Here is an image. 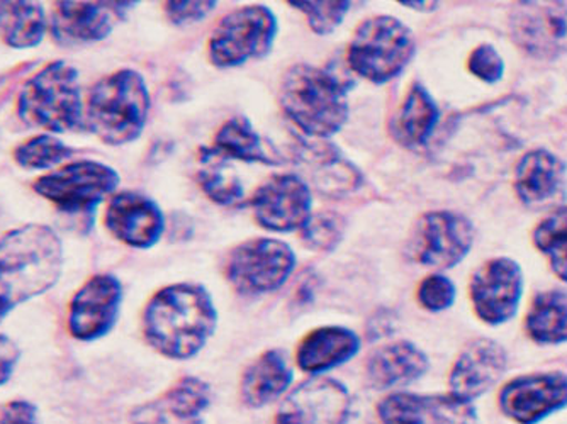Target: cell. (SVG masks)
Returning <instances> with one entry per match:
<instances>
[{"instance_id": "obj_1", "label": "cell", "mask_w": 567, "mask_h": 424, "mask_svg": "<svg viewBox=\"0 0 567 424\" xmlns=\"http://www.w3.org/2000/svg\"><path fill=\"white\" fill-rule=\"evenodd\" d=\"M218 327V309L206 287L172 283L152 296L142 316L146 343L165 359H194Z\"/></svg>"}, {"instance_id": "obj_2", "label": "cell", "mask_w": 567, "mask_h": 424, "mask_svg": "<svg viewBox=\"0 0 567 424\" xmlns=\"http://www.w3.org/2000/svg\"><path fill=\"white\" fill-rule=\"evenodd\" d=\"M63 245L53 229L25 225L0 238V323L22 302L44 294L62 276Z\"/></svg>"}, {"instance_id": "obj_3", "label": "cell", "mask_w": 567, "mask_h": 424, "mask_svg": "<svg viewBox=\"0 0 567 424\" xmlns=\"http://www.w3.org/2000/svg\"><path fill=\"white\" fill-rule=\"evenodd\" d=\"M350 82L320 66H291L284 73L279 104L284 116L313 138L337 135L349 121Z\"/></svg>"}, {"instance_id": "obj_4", "label": "cell", "mask_w": 567, "mask_h": 424, "mask_svg": "<svg viewBox=\"0 0 567 424\" xmlns=\"http://www.w3.org/2000/svg\"><path fill=\"white\" fill-rule=\"evenodd\" d=\"M150 104L148 85L142 73L116 70L92 85L85 101V126L106 145H127L145 130Z\"/></svg>"}, {"instance_id": "obj_5", "label": "cell", "mask_w": 567, "mask_h": 424, "mask_svg": "<svg viewBox=\"0 0 567 424\" xmlns=\"http://www.w3.org/2000/svg\"><path fill=\"white\" fill-rule=\"evenodd\" d=\"M22 123L48 133H66L85 126L79 72L63 60L48 63L19 92Z\"/></svg>"}, {"instance_id": "obj_6", "label": "cell", "mask_w": 567, "mask_h": 424, "mask_svg": "<svg viewBox=\"0 0 567 424\" xmlns=\"http://www.w3.org/2000/svg\"><path fill=\"white\" fill-rule=\"evenodd\" d=\"M415 53V37L404 22L393 15H372L353 33L347 63L357 75L382 85L398 79Z\"/></svg>"}, {"instance_id": "obj_7", "label": "cell", "mask_w": 567, "mask_h": 424, "mask_svg": "<svg viewBox=\"0 0 567 424\" xmlns=\"http://www.w3.org/2000/svg\"><path fill=\"white\" fill-rule=\"evenodd\" d=\"M279 22L270 9L247 6L219 19L208 41V56L218 69H235L269 55Z\"/></svg>"}, {"instance_id": "obj_8", "label": "cell", "mask_w": 567, "mask_h": 424, "mask_svg": "<svg viewBox=\"0 0 567 424\" xmlns=\"http://www.w3.org/2000/svg\"><path fill=\"white\" fill-rule=\"evenodd\" d=\"M120 175L110 165L82 161L63 165L51 174L38 177L33 189L69 215L91 213L106 197L116 194Z\"/></svg>"}, {"instance_id": "obj_9", "label": "cell", "mask_w": 567, "mask_h": 424, "mask_svg": "<svg viewBox=\"0 0 567 424\" xmlns=\"http://www.w3.org/2000/svg\"><path fill=\"white\" fill-rule=\"evenodd\" d=\"M296 269L295 250L272 238H254L229 251L225 276L245 296H264L279 290Z\"/></svg>"}, {"instance_id": "obj_10", "label": "cell", "mask_w": 567, "mask_h": 424, "mask_svg": "<svg viewBox=\"0 0 567 424\" xmlns=\"http://www.w3.org/2000/svg\"><path fill=\"white\" fill-rule=\"evenodd\" d=\"M474 226L452 210H432L411 229L408 254L416 263L435 270L454 269L473 250Z\"/></svg>"}, {"instance_id": "obj_11", "label": "cell", "mask_w": 567, "mask_h": 424, "mask_svg": "<svg viewBox=\"0 0 567 424\" xmlns=\"http://www.w3.org/2000/svg\"><path fill=\"white\" fill-rule=\"evenodd\" d=\"M508 28L513 43L534 59L554 60L567 53V2H517Z\"/></svg>"}, {"instance_id": "obj_12", "label": "cell", "mask_w": 567, "mask_h": 424, "mask_svg": "<svg viewBox=\"0 0 567 424\" xmlns=\"http://www.w3.org/2000/svg\"><path fill=\"white\" fill-rule=\"evenodd\" d=\"M474 312L483 323L502 327L517 314L524 296V272L508 257L484 261L470 283Z\"/></svg>"}, {"instance_id": "obj_13", "label": "cell", "mask_w": 567, "mask_h": 424, "mask_svg": "<svg viewBox=\"0 0 567 424\" xmlns=\"http://www.w3.org/2000/svg\"><path fill=\"white\" fill-rule=\"evenodd\" d=\"M498 407L515 424H538L567 407V375L535 372L503 384Z\"/></svg>"}, {"instance_id": "obj_14", "label": "cell", "mask_w": 567, "mask_h": 424, "mask_svg": "<svg viewBox=\"0 0 567 424\" xmlns=\"http://www.w3.org/2000/svg\"><path fill=\"white\" fill-rule=\"evenodd\" d=\"M257 225L267 231L291 232L313 215V196L299 175L279 174L267 178L250 199Z\"/></svg>"}, {"instance_id": "obj_15", "label": "cell", "mask_w": 567, "mask_h": 424, "mask_svg": "<svg viewBox=\"0 0 567 424\" xmlns=\"http://www.w3.org/2000/svg\"><path fill=\"white\" fill-rule=\"evenodd\" d=\"M123 286L110 273L85 280L70 299L66 327L79 341H95L111 333L120 318Z\"/></svg>"}, {"instance_id": "obj_16", "label": "cell", "mask_w": 567, "mask_h": 424, "mask_svg": "<svg viewBox=\"0 0 567 424\" xmlns=\"http://www.w3.org/2000/svg\"><path fill=\"white\" fill-rule=\"evenodd\" d=\"M352 395L342 382L313 378L292 389L272 424H347Z\"/></svg>"}, {"instance_id": "obj_17", "label": "cell", "mask_w": 567, "mask_h": 424, "mask_svg": "<svg viewBox=\"0 0 567 424\" xmlns=\"http://www.w3.org/2000/svg\"><path fill=\"white\" fill-rule=\"evenodd\" d=\"M508 370V352L498 341L476 338L461 350L449 372V392L466 403L492 391Z\"/></svg>"}, {"instance_id": "obj_18", "label": "cell", "mask_w": 567, "mask_h": 424, "mask_svg": "<svg viewBox=\"0 0 567 424\" xmlns=\"http://www.w3.org/2000/svg\"><path fill=\"white\" fill-rule=\"evenodd\" d=\"M381 424H480L473 403L449 394L393 392L378 404Z\"/></svg>"}, {"instance_id": "obj_19", "label": "cell", "mask_w": 567, "mask_h": 424, "mask_svg": "<svg viewBox=\"0 0 567 424\" xmlns=\"http://www.w3.org/2000/svg\"><path fill=\"white\" fill-rule=\"evenodd\" d=\"M104 223L116 240L140 250L155 247L165 231V216L161 206L132 190L111 196Z\"/></svg>"}, {"instance_id": "obj_20", "label": "cell", "mask_w": 567, "mask_h": 424, "mask_svg": "<svg viewBox=\"0 0 567 424\" xmlns=\"http://www.w3.org/2000/svg\"><path fill=\"white\" fill-rule=\"evenodd\" d=\"M133 6L130 2H56L50 18L51 37L63 46L106 40L121 12Z\"/></svg>"}, {"instance_id": "obj_21", "label": "cell", "mask_w": 567, "mask_h": 424, "mask_svg": "<svg viewBox=\"0 0 567 424\" xmlns=\"http://www.w3.org/2000/svg\"><path fill=\"white\" fill-rule=\"evenodd\" d=\"M213 403L212 385L203 379H178L155 400L133 410L132 424H204Z\"/></svg>"}, {"instance_id": "obj_22", "label": "cell", "mask_w": 567, "mask_h": 424, "mask_svg": "<svg viewBox=\"0 0 567 424\" xmlns=\"http://www.w3.org/2000/svg\"><path fill=\"white\" fill-rule=\"evenodd\" d=\"M515 193L530 209L559 206L567 194L566 164L549 149L525 153L515 168Z\"/></svg>"}, {"instance_id": "obj_23", "label": "cell", "mask_w": 567, "mask_h": 424, "mask_svg": "<svg viewBox=\"0 0 567 424\" xmlns=\"http://www.w3.org/2000/svg\"><path fill=\"white\" fill-rule=\"evenodd\" d=\"M362 341L346 327H321L309 331L296 349V365L306 374L320 378L339 369L360 352Z\"/></svg>"}, {"instance_id": "obj_24", "label": "cell", "mask_w": 567, "mask_h": 424, "mask_svg": "<svg viewBox=\"0 0 567 424\" xmlns=\"http://www.w3.org/2000/svg\"><path fill=\"white\" fill-rule=\"evenodd\" d=\"M295 382V369L288 353L282 350H267L260 353L240 379V397L245 406L262 410L282 397Z\"/></svg>"}, {"instance_id": "obj_25", "label": "cell", "mask_w": 567, "mask_h": 424, "mask_svg": "<svg viewBox=\"0 0 567 424\" xmlns=\"http://www.w3.org/2000/svg\"><path fill=\"white\" fill-rule=\"evenodd\" d=\"M429 369V356L411 341L384 344L372 352L365 362L369 384L381 391L413 384L420 381Z\"/></svg>"}, {"instance_id": "obj_26", "label": "cell", "mask_w": 567, "mask_h": 424, "mask_svg": "<svg viewBox=\"0 0 567 424\" xmlns=\"http://www.w3.org/2000/svg\"><path fill=\"white\" fill-rule=\"evenodd\" d=\"M441 120V110L422 84H413L404 95L391 124L394 139L406 148H423Z\"/></svg>"}, {"instance_id": "obj_27", "label": "cell", "mask_w": 567, "mask_h": 424, "mask_svg": "<svg viewBox=\"0 0 567 424\" xmlns=\"http://www.w3.org/2000/svg\"><path fill=\"white\" fill-rule=\"evenodd\" d=\"M525 333L537 344L567 343V290L535 296L525 316Z\"/></svg>"}, {"instance_id": "obj_28", "label": "cell", "mask_w": 567, "mask_h": 424, "mask_svg": "<svg viewBox=\"0 0 567 424\" xmlns=\"http://www.w3.org/2000/svg\"><path fill=\"white\" fill-rule=\"evenodd\" d=\"M197 164L200 189L213 203L225 207L240 206L244 203V185L226 156L216 152L213 146H203Z\"/></svg>"}, {"instance_id": "obj_29", "label": "cell", "mask_w": 567, "mask_h": 424, "mask_svg": "<svg viewBox=\"0 0 567 424\" xmlns=\"http://www.w3.org/2000/svg\"><path fill=\"white\" fill-rule=\"evenodd\" d=\"M48 21L37 2H0V40L16 50L38 46L47 34Z\"/></svg>"}, {"instance_id": "obj_30", "label": "cell", "mask_w": 567, "mask_h": 424, "mask_svg": "<svg viewBox=\"0 0 567 424\" xmlns=\"http://www.w3.org/2000/svg\"><path fill=\"white\" fill-rule=\"evenodd\" d=\"M213 148L226 156L228 161L244 162V164H276L264 148L259 133L254 130L247 117L238 116L226 121L216 133Z\"/></svg>"}, {"instance_id": "obj_31", "label": "cell", "mask_w": 567, "mask_h": 424, "mask_svg": "<svg viewBox=\"0 0 567 424\" xmlns=\"http://www.w3.org/2000/svg\"><path fill=\"white\" fill-rule=\"evenodd\" d=\"M534 245L547 258L553 272L567 282V206L557 207L535 226Z\"/></svg>"}, {"instance_id": "obj_32", "label": "cell", "mask_w": 567, "mask_h": 424, "mask_svg": "<svg viewBox=\"0 0 567 424\" xmlns=\"http://www.w3.org/2000/svg\"><path fill=\"white\" fill-rule=\"evenodd\" d=\"M73 149L53 135H38L16 146L14 161L25 170H47L69 161Z\"/></svg>"}, {"instance_id": "obj_33", "label": "cell", "mask_w": 567, "mask_h": 424, "mask_svg": "<svg viewBox=\"0 0 567 424\" xmlns=\"http://www.w3.org/2000/svg\"><path fill=\"white\" fill-rule=\"evenodd\" d=\"M346 235V219L333 210H321L309 216L301 228V240L309 250L331 251L339 247Z\"/></svg>"}, {"instance_id": "obj_34", "label": "cell", "mask_w": 567, "mask_h": 424, "mask_svg": "<svg viewBox=\"0 0 567 424\" xmlns=\"http://www.w3.org/2000/svg\"><path fill=\"white\" fill-rule=\"evenodd\" d=\"M292 8L305 14L309 28L320 37H328L339 30L346 15L349 14L350 2H291Z\"/></svg>"}, {"instance_id": "obj_35", "label": "cell", "mask_w": 567, "mask_h": 424, "mask_svg": "<svg viewBox=\"0 0 567 424\" xmlns=\"http://www.w3.org/2000/svg\"><path fill=\"white\" fill-rule=\"evenodd\" d=\"M455 290L454 282L442 273H432L420 282L416 290L419 304L429 312L447 311L454 306Z\"/></svg>"}, {"instance_id": "obj_36", "label": "cell", "mask_w": 567, "mask_h": 424, "mask_svg": "<svg viewBox=\"0 0 567 424\" xmlns=\"http://www.w3.org/2000/svg\"><path fill=\"white\" fill-rule=\"evenodd\" d=\"M467 69L476 79L486 84H496L505 73V62L492 44H480L467 60Z\"/></svg>"}, {"instance_id": "obj_37", "label": "cell", "mask_w": 567, "mask_h": 424, "mask_svg": "<svg viewBox=\"0 0 567 424\" xmlns=\"http://www.w3.org/2000/svg\"><path fill=\"white\" fill-rule=\"evenodd\" d=\"M216 2L200 0V2H167L165 4V14L171 19L172 24L187 25L194 22L203 21L208 18L216 9Z\"/></svg>"}, {"instance_id": "obj_38", "label": "cell", "mask_w": 567, "mask_h": 424, "mask_svg": "<svg viewBox=\"0 0 567 424\" xmlns=\"http://www.w3.org/2000/svg\"><path fill=\"white\" fill-rule=\"evenodd\" d=\"M0 424H40L37 406L24 400L9 401L0 406Z\"/></svg>"}, {"instance_id": "obj_39", "label": "cell", "mask_w": 567, "mask_h": 424, "mask_svg": "<svg viewBox=\"0 0 567 424\" xmlns=\"http://www.w3.org/2000/svg\"><path fill=\"white\" fill-rule=\"evenodd\" d=\"M19 359H21V350L16 341L6 334H0V387L11 381Z\"/></svg>"}, {"instance_id": "obj_40", "label": "cell", "mask_w": 567, "mask_h": 424, "mask_svg": "<svg viewBox=\"0 0 567 424\" xmlns=\"http://www.w3.org/2000/svg\"><path fill=\"white\" fill-rule=\"evenodd\" d=\"M404 8L416 9V11L430 12L439 8L436 2H403Z\"/></svg>"}]
</instances>
